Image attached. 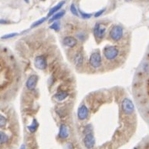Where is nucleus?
I'll return each instance as SVG.
<instances>
[{"mask_svg":"<svg viewBox=\"0 0 149 149\" xmlns=\"http://www.w3.org/2000/svg\"><path fill=\"white\" fill-rule=\"evenodd\" d=\"M119 54V49L117 47L110 46L105 47L104 49V56L108 60H113L118 57Z\"/></svg>","mask_w":149,"mask_h":149,"instance_id":"nucleus-1","label":"nucleus"},{"mask_svg":"<svg viewBox=\"0 0 149 149\" xmlns=\"http://www.w3.org/2000/svg\"><path fill=\"white\" fill-rule=\"evenodd\" d=\"M123 34H124V29L119 25L113 26L110 30V37L113 41H119L123 37Z\"/></svg>","mask_w":149,"mask_h":149,"instance_id":"nucleus-2","label":"nucleus"},{"mask_svg":"<svg viewBox=\"0 0 149 149\" xmlns=\"http://www.w3.org/2000/svg\"><path fill=\"white\" fill-rule=\"evenodd\" d=\"M121 109L124 113L131 115L134 112V105L129 98H125L121 103Z\"/></svg>","mask_w":149,"mask_h":149,"instance_id":"nucleus-3","label":"nucleus"},{"mask_svg":"<svg viewBox=\"0 0 149 149\" xmlns=\"http://www.w3.org/2000/svg\"><path fill=\"white\" fill-rule=\"evenodd\" d=\"M90 64L93 68H98L101 65V56L98 52H94L90 56Z\"/></svg>","mask_w":149,"mask_h":149,"instance_id":"nucleus-4","label":"nucleus"},{"mask_svg":"<svg viewBox=\"0 0 149 149\" xmlns=\"http://www.w3.org/2000/svg\"><path fill=\"white\" fill-rule=\"evenodd\" d=\"M105 33H106V27L102 26L100 23H96L93 28V34L97 39L101 40L104 38Z\"/></svg>","mask_w":149,"mask_h":149,"instance_id":"nucleus-5","label":"nucleus"},{"mask_svg":"<svg viewBox=\"0 0 149 149\" xmlns=\"http://www.w3.org/2000/svg\"><path fill=\"white\" fill-rule=\"evenodd\" d=\"M84 142L85 147L87 148L91 149L94 147V145H95V138H94V136L92 134V132L85 134Z\"/></svg>","mask_w":149,"mask_h":149,"instance_id":"nucleus-6","label":"nucleus"},{"mask_svg":"<svg viewBox=\"0 0 149 149\" xmlns=\"http://www.w3.org/2000/svg\"><path fill=\"white\" fill-rule=\"evenodd\" d=\"M34 63L36 68L40 70H45L47 67V61L43 56H38L35 58Z\"/></svg>","mask_w":149,"mask_h":149,"instance_id":"nucleus-7","label":"nucleus"},{"mask_svg":"<svg viewBox=\"0 0 149 149\" xmlns=\"http://www.w3.org/2000/svg\"><path fill=\"white\" fill-rule=\"evenodd\" d=\"M89 115V111L84 104H82L81 106L79 107L77 111V117L79 118V120H84L88 118Z\"/></svg>","mask_w":149,"mask_h":149,"instance_id":"nucleus-8","label":"nucleus"},{"mask_svg":"<svg viewBox=\"0 0 149 149\" xmlns=\"http://www.w3.org/2000/svg\"><path fill=\"white\" fill-rule=\"evenodd\" d=\"M38 82V77L36 75H31L28 78L26 81V86L27 89L29 91H33L36 88V84Z\"/></svg>","mask_w":149,"mask_h":149,"instance_id":"nucleus-9","label":"nucleus"},{"mask_svg":"<svg viewBox=\"0 0 149 149\" xmlns=\"http://www.w3.org/2000/svg\"><path fill=\"white\" fill-rule=\"evenodd\" d=\"M63 43L67 47L70 48H73L77 44V40H76L75 38L73 36H66V37L63 40Z\"/></svg>","mask_w":149,"mask_h":149,"instance_id":"nucleus-10","label":"nucleus"},{"mask_svg":"<svg viewBox=\"0 0 149 149\" xmlns=\"http://www.w3.org/2000/svg\"><path fill=\"white\" fill-rule=\"evenodd\" d=\"M69 136V130L67 125H61L60 127V131H59V137L62 139H66Z\"/></svg>","mask_w":149,"mask_h":149,"instance_id":"nucleus-11","label":"nucleus"},{"mask_svg":"<svg viewBox=\"0 0 149 149\" xmlns=\"http://www.w3.org/2000/svg\"><path fill=\"white\" fill-rule=\"evenodd\" d=\"M74 63L77 67H80L84 63V56L81 53H77L74 56Z\"/></svg>","mask_w":149,"mask_h":149,"instance_id":"nucleus-12","label":"nucleus"},{"mask_svg":"<svg viewBox=\"0 0 149 149\" xmlns=\"http://www.w3.org/2000/svg\"><path fill=\"white\" fill-rule=\"evenodd\" d=\"M68 96H69V93H67V91H60L56 93L54 95V97L57 101H62V100H65Z\"/></svg>","mask_w":149,"mask_h":149,"instance_id":"nucleus-13","label":"nucleus"},{"mask_svg":"<svg viewBox=\"0 0 149 149\" xmlns=\"http://www.w3.org/2000/svg\"><path fill=\"white\" fill-rule=\"evenodd\" d=\"M65 4V1H62V2H59L56 6H55L54 7H53L50 10H49V13H48V16H53V15H54V14L56 13H57L59 10H60V9H61V7L63 6V5Z\"/></svg>","mask_w":149,"mask_h":149,"instance_id":"nucleus-14","label":"nucleus"},{"mask_svg":"<svg viewBox=\"0 0 149 149\" xmlns=\"http://www.w3.org/2000/svg\"><path fill=\"white\" fill-rule=\"evenodd\" d=\"M64 15H65L64 10H62V11L59 12V13H55L54 16H52L50 19H49V22H54V21H56V20L57 19H60L62 18L63 16H64Z\"/></svg>","mask_w":149,"mask_h":149,"instance_id":"nucleus-15","label":"nucleus"},{"mask_svg":"<svg viewBox=\"0 0 149 149\" xmlns=\"http://www.w3.org/2000/svg\"><path fill=\"white\" fill-rule=\"evenodd\" d=\"M8 140H9V137L6 134L4 133L3 131H0V145L8 142Z\"/></svg>","mask_w":149,"mask_h":149,"instance_id":"nucleus-16","label":"nucleus"},{"mask_svg":"<svg viewBox=\"0 0 149 149\" xmlns=\"http://www.w3.org/2000/svg\"><path fill=\"white\" fill-rule=\"evenodd\" d=\"M37 127H38L37 120H36V119H33V122H32L31 125L28 126V127H27V128L29 129V131H30L31 133H33V132H35V131H36V129H37Z\"/></svg>","mask_w":149,"mask_h":149,"instance_id":"nucleus-17","label":"nucleus"},{"mask_svg":"<svg viewBox=\"0 0 149 149\" xmlns=\"http://www.w3.org/2000/svg\"><path fill=\"white\" fill-rule=\"evenodd\" d=\"M49 28L51 29H54V31L58 32L60 31V22H54L53 24L49 26Z\"/></svg>","mask_w":149,"mask_h":149,"instance_id":"nucleus-18","label":"nucleus"},{"mask_svg":"<svg viewBox=\"0 0 149 149\" xmlns=\"http://www.w3.org/2000/svg\"><path fill=\"white\" fill-rule=\"evenodd\" d=\"M46 19H47V18L46 17H43V18H41L40 19L37 20V21H36L35 22H33V25H32V28H34V27L37 26H40V24H42V22H44L45 21H46Z\"/></svg>","mask_w":149,"mask_h":149,"instance_id":"nucleus-19","label":"nucleus"},{"mask_svg":"<svg viewBox=\"0 0 149 149\" xmlns=\"http://www.w3.org/2000/svg\"><path fill=\"white\" fill-rule=\"evenodd\" d=\"M7 120L4 116L0 114V127H3L6 125Z\"/></svg>","mask_w":149,"mask_h":149,"instance_id":"nucleus-20","label":"nucleus"},{"mask_svg":"<svg viewBox=\"0 0 149 149\" xmlns=\"http://www.w3.org/2000/svg\"><path fill=\"white\" fill-rule=\"evenodd\" d=\"M70 11H71L72 14L76 16H79V13H78V10L76 8L75 5L72 4L71 6H70Z\"/></svg>","mask_w":149,"mask_h":149,"instance_id":"nucleus-21","label":"nucleus"},{"mask_svg":"<svg viewBox=\"0 0 149 149\" xmlns=\"http://www.w3.org/2000/svg\"><path fill=\"white\" fill-rule=\"evenodd\" d=\"M18 33H9V34H6V35H4V36H2V39L3 40H6V39H10V38H13V37H15L16 36H17Z\"/></svg>","mask_w":149,"mask_h":149,"instance_id":"nucleus-22","label":"nucleus"},{"mask_svg":"<svg viewBox=\"0 0 149 149\" xmlns=\"http://www.w3.org/2000/svg\"><path fill=\"white\" fill-rule=\"evenodd\" d=\"M80 14L83 19H90L92 16L91 14L86 13H84V12H82L81 10H80Z\"/></svg>","mask_w":149,"mask_h":149,"instance_id":"nucleus-23","label":"nucleus"},{"mask_svg":"<svg viewBox=\"0 0 149 149\" xmlns=\"http://www.w3.org/2000/svg\"><path fill=\"white\" fill-rule=\"evenodd\" d=\"M91 130H92V126L91 125H88L87 127H85L84 132V134L90 133V132H91Z\"/></svg>","mask_w":149,"mask_h":149,"instance_id":"nucleus-24","label":"nucleus"},{"mask_svg":"<svg viewBox=\"0 0 149 149\" xmlns=\"http://www.w3.org/2000/svg\"><path fill=\"white\" fill-rule=\"evenodd\" d=\"M105 10H106V9H102L101 10H100V11L97 12V13L94 14V16H95V17H99V16H100L103 13H104V12H105Z\"/></svg>","mask_w":149,"mask_h":149,"instance_id":"nucleus-25","label":"nucleus"},{"mask_svg":"<svg viewBox=\"0 0 149 149\" xmlns=\"http://www.w3.org/2000/svg\"><path fill=\"white\" fill-rule=\"evenodd\" d=\"M143 69L145 70H149V63H145V64H144V66H143Z\"/></svg>","mask_w":149,"mask_h":149,"instance_id":"nucleus-26","label":"nucleus"},{"mask_svg":"<svg viewBox=\"0 0 149 149\" xmlns=\"http://www.w3.org/2000/svg\"><path fill=\"white\" fill-rule=\"evenodd\" d=\"M7 22H7L6 20H4V19L0 20V24H6Z\"/></svg>","mask_w":149,"mask_h":149,"instance_id":"nucleus-27","label":"nucleus"},{"mask_svg":"<svg viewBox=\"0 0 149 149\" xmlns=\"http://www.w3.org/2000/svg\"><path fill=\"white\" fill-rule=\"evenodd\" d=\"M24 1H25V2H27V3H29V0H24Z\"/></svg>","mask_w":149,"mask_h":149,"instance_id":"nucleus-28","label":"nucleus"},{"mask_svg":"<svg viewBox=\"0 0 149 149\" xmlns=\"http://www.w3.org/2000/svg\"><path fill=\"white\" fill-rule=\"evenodd\" d=\"M125 1H127V2H130V1H131V0H125Z\"/></svg>","mask_w":149,"mask_h":149,"instance_id":"nucleus-29","label":"nucleus"}]
</instances>
